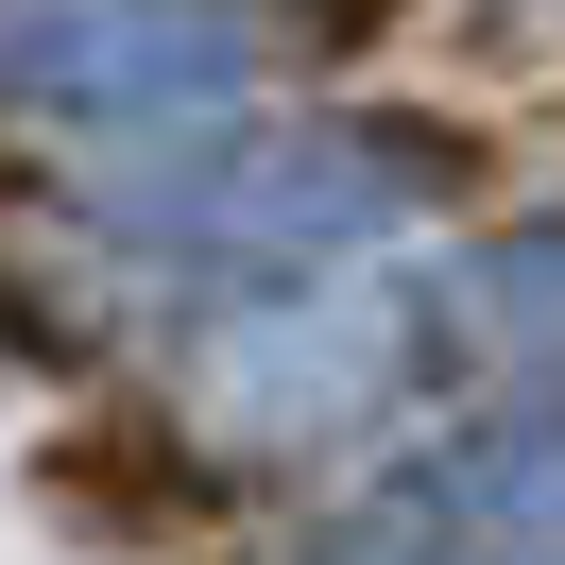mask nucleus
<instances>
[{
	"instance_id": "1",
	"label": "nucleus",
	"mask_w": 565,
	"mask_h": 565,
	"mask_svg": "<svg viewBox=\"0 0 565 565\" xmlns=\"http://www.w3.org/2000/svg\"><path fill=\"white\" fill-rule=\"evenodd\" d=\"M462 154L428 120H309V138H223V154H172V172L120 189L138 241H223V257H309V241H377L446 189Z\"/></svg>"
},
{
	"instance_id": "2",
	"label": "nucleus",
	"mask_w": 565,
	"mask_h": 565,
	"mask_svg": "<svg viewBox=\"0 0 565 565\" xmlns=\"http://www.w3.org/2000/svg\"><path fill=\"white\" fill-rule=\"evenodd\" d=\"M275 52L241 0H0V104L86 120V138H154V120H223Z\"/></svg>"
}]
</instances>
